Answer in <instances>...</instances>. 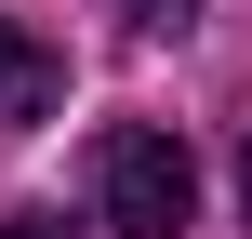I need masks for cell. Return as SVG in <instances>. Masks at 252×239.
I'll use <instances>...</instances> for the list:
<instances>
[{"label":"cell","mask_w":252,"mask_h":239,"mask_svg":"<svg viewBox=\"0 0 252 239\" xmlns=\"http://www.w3.org/2000/svg\"><path fill=\"white\" fill-rule=\"evenodd\" d=\"M0 239H80V226H53V213H13V226H0Z\"/></svg>","instance_id":"4"},{"label":"cell","mask_w":252,"mask_h":239,"mask_svg":"<svg viewBox=\"0 0 252 239\" xmlns=\"http://www.w3.org/2000/svg\"><path fill=\"white\" fill-rule=\"evenodd\" d=\"M120 13H133V27H186L199 0H120Z\"/></svg>","instance_id":"3"},{"label":"cell","mask_w":252,"mask_h":239,"mask_svg":"<svg viewBox=\"0 0 252 239\" xmlns=\"http://www.w3.org/2000/svg\"><path fill=\"white\" fill-rule=\"evenodd\" d=\"M239 200H252V160H239Z\"/></svg>","instance_id":"5"},{"label":"cell","mask_w":252,"mask_h":239,"mask_svg":"<svg viewBox=\"0 0 252 239\" xmlns=\"http://www.w3.org/2000/svg\"><path fill=\"white\" fill-rule=\"evenodd\" d=\"M53 106H66V53L0 13V133H27V120H53Z\"/></svg>","instance_id":"2"},{"label":"cell","mask_w":252,"mask_h":239,"mask_svg":"<svg viewBox=\"0 0 252 239\" xmlns=\"http://www.w3.org/2000/svg\"><path fill=\"white\" fill-rule=\"evenodd\" d=\"M186 213H199V160H186L159 120H106V133H93V226L186 239Z\"/></svg>","instance_id":"1"}]
</instances>
